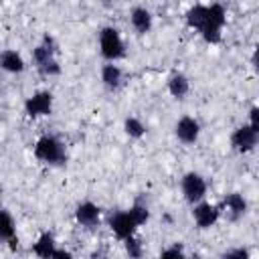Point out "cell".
<instances>
[{
    "label": "cell",
    "instance_id": "cell-15",
    "mask_svg": "<svg viewBox=\"0 0 259 259\" xmlns=\"http://www.w3.org/2000/svg\"><path fill=\"white\" fill-rule=\"evenodd\" d=\"M0 241H6L12 249H16V227H14V219L10 217L8 210H0Z\"/></svg>",
    "mask_w": 259,
    "mask_h": 259
},
{
    "label": "cell",
    "instance_id": "cell-23",
    "mask_svg": "<svg viewBox=\"0 0 259 259\" xmlns=\"http://www.w3.org/2000/svg\"><path fill=\"white\" fill-rule=\"evenodd\" d=\"M221 259H251V253L247 247H235V249H229L227 253H223Z\"/></svg>",
    "mask_w": 259,
    "mask_h": 259
},
{
    "label": "cell",
    "instance_id": "cell-10",
    "mask_svg": "<svg viewBox=\"0 0 259 259\" xmlns=\"http://www.w3.org/2000/svg\"><path fill=\"white\" fill-rule=\"evenodd\" d=\"M174 134H176V138H178L182 144H194V142L198 140V136H200V123H198L194 117L184 115V117H180V119L176 121Z\"/></svg>",
    "mask_w": 259,
    "mask_h": 259
},
{
    "label": "cell",
    "instance_id": "cell-2",
    "mask_svg": "<svg viewBox=\"0 0 259 259\" xmlns=\"http://www.w3.org/2000/svg\"><path fill=\"white\" fill-rule=\"evenodd\" d=\"M55 53H57V47H55L53 36H49V34H45L42 42L32 49V61H34L36 69L47 77H53V75L61 73V65L55 59Z\"/></svg>",
    "mask_w": 259,
    "mask_h": 259
},
{
    "label": "cell",
    "instance_id": "cell-3",
    "mask_svg": "<svg viewBox=\"0 0 259 259\" xmlns=\"http://www.w3.org/2000/svg\"><path fill=\"white\" fill-rule=\"evenodd\" d=\"M34 156L36 160L51 164V166H61L67 162V150L63 146V142L55 136H40L34 144Z\"/></svg>",
    "mask_w": 259,
    "mask_h": 259
},
{
    "label": "cell",
    "instance_id": "cell-7",
    "mask_svg": "<svg viewBox=\"0 0 259 259\" xmlns=\"http://www.w3.org/2000/svg\"><path fill=\"white\" fill-rule=\"evenodd\" d=\"M24 111L28 117H45L53 111V95L49 91H36L24 101Z\"/></svg>",
    "mask_w": 259,
    "mask_h": 259
},
{
    "label": "cell",
    "instance_id": "cell-9",
    "mask_svg": "<svg viewBox=\"0 0 259 259\" xmlns=\"http://www.w3.org/2000/svg\"><path fill=\"white\" fill-rule=\"evenodd\" d=\"M221 217V208L217 204H210V202H196L194 204V210H192V219L196 223L198 229H210Z\"/></svg>",
    "mask_w": 259,
    "mask_h": 259
},
{
    "label": "cell",
    "instance_id": "cell-1",
    "mask_svg": "<svg viewBox=\"0 0 259 259\" xmlns=\"http://www.w3.org/2000/svg\"><path fill=\"white\" fill-rule=\"evenodd\" d=\"M227 22V12L223 8V4H206V16L198 28V32L202 34V38L210 45H217L223 36V28Z\"/></svg>",
    "mask_w": 259,
    "mask_h": 259
},
{
    "label": "cell",
    "instance_id": "cell-19",
    "mask_svg": "<svg viewBox=\"0 0 259 259\" xmlns=\"http://www.w3.org/2000/svg\"><path fill=\"white\" fill-rule=\"evenodd\" d=\"M204 16H206V4H194L186 12V22H188L190 28H196L198 30L200 24H202V20H204Z\"/></svg>",
    "mask_w": 259,
    "mask_h": 259
},
{
    "label": "cell",
    "instance_id": "cell-6",
    "mask_svg": "<svg viewBox=\"0 0 259 259\" xmlns=\"http://www.w3.org/2000/svg\"><path fill=\"white\" fill-rule=\"evenodd\" d=\"M138 227H140V225H138V221L134 219V214H132L130 208H127V210H119V212L111 214V219H109V229H111L113 235H115L117 239H121V241H125L127 237H132Z\"/></svg>",
    "mask_w": 259,
    "mask_h": 259
},
{
    "label": "cell",
    "instance_id": "cell-18",
    "mask_svg": "<svg viewBox=\"0 0 259 259\" xmlns=\"http://www.w3.org/2000/svg\"><path fill=\"white\" fill-rule=\"evenodd\" d=\"M168 91H170L172 97H176V99H184L186 93L190 91L188 77L182 75V73H172L170 79H168Z\"/></svg>",
    "mask_w": 259,
    "mask_h": 259
},
{
    "label": "cell",
    "instance_id": "cell-26",
    "mask_svg": "<svg viewBox=\"0 0 259 259\" xmlns=\"http://www.w3.org/2000/svg\"><path fill=\"white\" fill-rule=\"evenodd\" d=\"M190 259H202V257H200V255H192Z\"/></svg>",
    "mask_w": 259,
    "mask_h": 259
},
{
    "label": "cell",
    "instance_id": "cell-27",
    "mask_svg": "<svg viewBox=\"0 0 259 259\" xmlns=\"http://www.w3.org/2000/svg\"><path fill=\"white\" fill-rule=\"evenodd\" d=\"M0 194H2V184H0Z\"/></svg>",
    "mask_w": 259,
    "mask_h": 259
},
{
    "label": "cell",
    "instance_id": "cell-8",
    "mask_svg": "<svg viewBox=\"0 0 259 259\" xmlns=\"http://www.w3.org/2000/svg\"><path fill=\"white\" fill-rule=\"evenodd\" d=\"M257 134H259V132H255V130H253L251 125H247V123L239 125V127L231 134V146H233V150L239 152V154H247V152L255 150V146H257Z\"/></svg>",
    "mask_w": 259,
    "mask_h": 259
},
{
    "label": "cell",
    "instance_id": "cell-12",
    "mask_svg": "<svg viewBox=\"0 0 259 259\" xmlns=\"http://www.w3.org/2000/svg\"><path fill=\"white\" fill-rule=\"evenodd\" d=\"M231 221H237V219H241L245 212H247V200H245V196L243 194H239V192H229L225 198H223V204L219 206Z\"/></svg>",
    "mask_w": 259,
    "mask_h": 259
},
{
    "label": "cell",
    "instance_id": "cell-22",
    "mask_svg": "<svg viewBox=\"0 0 259 259\" xmlns=\"http://www.w3.org/2000/svg\"><path fill=\"white\" fill-rule=\"evenodd\" d=\"M158 259H186V257H184V247H182L180 243H176V245L164 249V251L158 255Z\"/></svg>",
    "mask_w": 259,
    "mask_h": 259
},
{
    "label": "cell",
    "instance_id": "cell-21",
    "mask_svg": "<svg viewBox=\"0 0 259 259\" xmlns=\"http://www.w3.org/2000/svg\"><path fill=\"white\" fill-rule=\"evenodd\" d=\"M123 245H125V253L130 255V259H142V255H144V245H142L140 239H136V237L132 235V237H127V239L123 241Z\"/></svg>",
    "mask_w": 259,
    "mask_h": 259
},
{
    "label": "cell",
    "instance_id": "cell-16",
    "mask_svg": "<svg viewBox=\"0 0 259 259\" xmlns=\"http://www.w3.org/2000/svg\"><path fill=\"white\" fill-rule=\"evenodd\" d=\"M57 249V243H55V237L51 233H42L34 243H32V253L38 257V259H51L53 253Z\"/></svg>",
    "mask_w": 259,
    "mask_h": 259
},
{
    "label": "cell",
    "instance_id": "cell-11",
    "mask_svg": "<svg viewBox=\"0 0 259 259\" xmlns=\"http://www.w3.org/2000/svg\"><path fill=\"white\" fill-rule=\"evenodd\" d=\"M75 219H77L79 225H83V227H87V229H93V227L99 225L101 208H99L95 202L85 200V202L77 204V208H75Z\"/></svg>",
    "mask_w": 259,
    "mask_h": 259
},
{
    "label": "cell",
    "instance_id": "cell-4",
    "mask_svg": "<svg viewBox=\"0 0 259 259\" xmlns=\"http://www.w3.org/2000/svg\"><path fill=\"white\" fill-rule=\"evenodd\" d=\"M99 51H101V57L107 59L109 63H115L117 59H121L125 55V45H123V38H121L117 28H113V26H103L101 28V32H99Z\"/></svg>",
    "mask_w": 259,
    "mask_h": 259
},
{
    "label": "cell",
    "instance_id": "cell-20",
    "mask_svg": "<svg viewBox=\"0 0 259 259\" xmlns=\"http://www.w3.org/2000/svg\"><path fill=\"white\" fill-rule=\"evenodd\" d=\"M123 130H125V134H127L130 138H134V140H140V138L146 134V125H144L142 119H138V117H127V119L123 121Z\"/></svg>",
    "mask_w": 259,
    "mask_h": 259
},
{
    "label": "cell",
    "instance_id": "cell-25",
    "mask_svg": "<svg viewBox=\"0 0 259 259\" xmlns=\"http://www.w3.org/2000/svg\"><path fill=\"white\" fill-rule=\"evenodd\" d=\"M51 259H73V255L67 249H55V253H53Z\"/></svg>",
    "mask_w": 259,
    "mask_h": 259
},
{
    "label": "cell",
    "instance_id": "cell-13",
    "mask_svg": "<svg viewBox=\"0 0 259 259\" xmlns=\"http://www.w3.org/2000/svg\"><path fill=\"white\" fill-rule=\"evenodd\" d=\"M130 24L138 34H146L152 28V12L144 6H136L130 12Z\"/></svg>",
    "mask_w": 259,
    "mask_h": 259
},
{
    "label": "cell",
    "instance_id": "cell-5",
    "mask_svg": "<svg viewBox=\"0 0 259 259\" xmlns=\"http://www.w3.org/2000/svg\"><path fill=\"white\" fill-rule=\"evenodd\" d=\"M182 194L184 198L190 202V204H196L200 202L204 196H206V180L198 174V172H186L182 176Z\"/></svg>",
    "mask_w": 259,
    "mask_h": 259
},
{
    "label": "cell",
    "instance_id": "cell-24",
    "mask_svg": "<svg viewBox=\"0 0 259 259\" xmlns=\"http://www.w3.org/2000/svg\"><path fill=\"white\" fill-rule=\"evenodd\" d=\"M257 115H259V109H257V107H251V111H249V123H247V125H251L255 132H259V121H257Z\"/></svg>",
    "mask_w": 259,
    "mask_h": 259
},
{
    "label": "cell",
    "instance_id": "cell-17",
    "mask_svg": "<svg viewBox=\"0 0 259 259\" xmlns=\"http://www.w3.org/2000/svg\"><path fill=\"white\" fill-rule=\"evenodd\" d=\"M101 81H103V85L107 89H117L121 85V81H123V73H121V69L117 65L105 63L101 67Z\"/></svg>",
    "mask_w": 259,
    "mask_h": 259
},
{
    "label": "cell",
    "instance_id": "cell-14",
    "mask_svg": "<svg viewBox=\"0 0 259 259\" xmlns=\"http://www.w3.org/2000/svg\"><path fill=\"white\" fill-rule=\"evenodd\" d=\"M24 59L20 53L12 51V49H6L0 53V69L6 71V73H22L24 71Z\"/></svg>",
    "mask_w": 259,
    "mask_h": 259
}]
</instances>
